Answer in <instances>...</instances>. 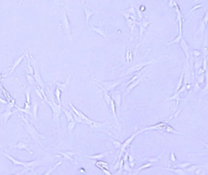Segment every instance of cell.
Instances as JSON below:
<instances>
[{
  "mask_svg": "<svg viewBox=\"0 0 208 175\" xmlns=\"http://www.w3.org/2000/svg\"><path fill=\"white\" fill-rule=\"evenodd\" d=\"M3 154H4L7 159H9V161H11L12 164H13V165H21V166L24 167V168H25V170H23L22 171L23 173H25L26 171L30 170V171H32L35 175H37V173L35 172L34 169L35 168L38 167V165L41 163V161H29V162H23V161L17 160V159L13 158L12 156H10V155L7 154L6 153H4V152H3Z\"/></svg>",
  "mask_w": 208,
  "mask_h": 175,
  "instance_id": "6da1fadb",
  "label": "cell"
},
{
  "mask_svg": "<svg viewBox=\"0 0 208 175\" xmlns=\"http://www.w3.org/2000/svg\"><path fill=\"white\" fill-rule=\"evenodd\" d=\"M69 105L71 107L72 110H73L74 113H75L77 116L79 117L82 120L83 124H85L87 125H89L91 128L93 129H102L105 127H108V124H105V123H102L96 122V121H94L88 118L87 116H85L84 114H83L81 111L77 110L75 107L74 106L71 102H69Z\"/></svg>",
  "mask_w": 208,
  "mask_h": 175,
  "instance_id": "7a4b0ae2",
  "label": "cell"
},
{
  "mask_svg": "<svg viewBox=\"0 0 208 175\" xmlns=\"http://www.w3.org/2000/svg\"><path fill=\"white\" fill-rule=\"evenodd\" d=\"M20 116L21 119L22 120L23 124H24V128L25 129L26 131L31 136L34 140L36 141V142H37L38 144H39L40 145H41L40 139H45V137H44V136L40 134L37 131V130L35 129V127L29 122L28 119H27L26 117L23 116V114H21L20 115Z\"/></svg>",
  "mask_w": 208,
  "mask_h": 175,
  "instance_id": "3957f363",
  "label": "cell"
},
{
  "mask_svg": "<svg viewBox=\"0 0 208 175\" xmlns=\"http://www.w3.org/2000/svg\"><path fill=\"white\" fill-rule=\"evenodd\" d=\"M92 80H93L94 83L98 85L102 90L103 92H107L108 93V92L111 90L115 88L117 86L121 84L124 81V79H121L112 81H103L101 80L92 79Z\"/></svg>",
  "mask_w": 208,
  "mask_h": 175,
  "instance_id": "277c9868",
  "label": "cell"
},
{
  "mask_svg": "<svg viewBox=\"0 0 208 175\" xmlns=\"http://www.w3.org/2000/svg\"><path fill=\"white\" fill-rule=\"evenodd\" d=\"M46 102L47 103V104L50 106V107L52 109V113H53V120H54L55 122L57 123L58 128L59 127L60 115L61 113V110H62L61 105L55 103L53 96L51 94L49 96V99Z\"/></svg>",
  "mask_w": 208,
  "mask_h": 175,
  "instance_id": "5b68a950",
  "label": "cell"
},
{
  "mask_svg": "<svg viewBox=\"0 0 208 175\" xmlns=\"http://www.w3.org/2000/svg\"><path fill=\"white\" fill-rule=\"evenodd\" d=\"M30 57L32 58V66H33L34 68L33 76L35 80V82H36V85L39 86L41 87V88L44 89V87H45V85H44L43 80L41 78V74L40 73V71L38 69L36 61H35V60L34 59V58L32 57V56H30Z\"/></svg>",
  "mask_w": 208,
  "mask_h": 175,
  "instance_id": "8992f818",
  "label": "cell"
},
{
  "mask_svg": "<svg viewBox=\"0 0 208 175\" xmlns=\"http://www.w3.org/2000/svg\"><path fill=\"white\" fill-rule=\"evenodd\" d=\"M163 57H165V56L159 57H158V58H153V60H150V61H146V62L141 63H139L138 64H136V65H135V66L132 67V68L128 70L127 72H125V74H124V75L130 74H131V73H135V72L138 71H140V70L142 69V68H144L145 66H146L147 65H149V64H150L153 63V62L156 61L157 60L159 59V58H163Z\"/></svg>",
  "mask_w": 208,
  "mask_h": 175,
  "instance_id": "52a82bcc",
  "label": "cell"
},
{
  "mask_svg": "<svg viewBox=\"0 0 208 175\" xmlns=\"http://www.w3.org/2000/svg\"><path fill=\"white\" fill-rule=\"evenodd\" d=\"M167 124L166 123V122H159L158 124H156V125H154L152 126H150V127H147V128H145L142 130H139V131H138V133H141V132L147 131V130H158V131H166V129L167 127Z\"/></svg>",
  "mask_w": 208,
  "mask_h": 175,
  "instance_id": "ba28073f",
  "label": "cell"
},
{
  "mask_svg": "<svg viewBox=\"0 0 208 175\" xmlns=\"http://www.w3.org/2000/svg\"><path fill=\"white\" fill-rule=\"evenodd\" d=\"M18 111H12L11 109L6 108L5 111L3 113H0V121H1V128L3 127L4 124H6L7 120L9 119V118L11 117L12 115H13L14 113L17 112Z\"/></svg>",
  "mask_w": 208,
  "mask_h": 175,
  "instance_id": "9c48e42d",
  "label": "cell"
},
{
  "mask_svg": "<svg viewBox=\"0 0 208 175\" xmlns=\"http://www.w3.org/2000/svg\"><path fill=\"white\" fill-rule=\"evenodd\" d=\"M81 7H82L85 12V17H86V23H87V24H88L89 20L90 19V18L91 17L92 15L97 14V13H101V12L98 11L97 10H94V9H92L91 7H87V6H86L84 4H81Z\"/></svg>",
  "mask_w": 208,
  "mask_h": 175,
  "instance_id": "30bf717a",
  "label": "cell"
},
{
  "mask_svg": "<svg viewBox=\"0 0 208 175\" xmlns=\"http://www.w3.org/2000/svg\"><path fill=\"white\" fill-rule=\"evenodd\" d=\"M62 23L63 26L65 30V32L68 33V35L70 37L71 40H72L71 36V27L70 23L68 20V18L67 15V13H66V10L65 9V7L63 8V19H62Z\"/></svg>",
  "mask_w": 208,
  "mask_h": 175,
  "instance_id": "8fae6325",
  "label": "cell"
},
{
  "mask_svg": "<svg viewBox=\"0 0 208 175\" xmlns=\"http://www.w3.org/2000/svg\"><path fill=\"white\" fill-rule=\"evenodd\" d=\"M208 23V10L206 11V12L204 14V16H203L202 20L200 21V23L199 24V27H198V29H197L196 33H195V35L194 38H196L197 35H198V33H200L201 32L202 34H203V32L204 31V29H205V27L207 26Z\"/></svg>",
  "mask_w": 208,
  "mask_h": 175,
  "instance_id": "7c38bea8",
  "label": "cell"
},
{
  "mask_svg": "<svg viewBox=\"0 0 208 175\" xmlns=\"http://www.w3.org/2000/svg\"><path fill=\"white\" fill-rule=\"evenodd\" d=\"M71 75L69 74L68 76L67 77V81H66L65 82L63 83H60V82H58L57 81L55 80L54 79V78H53V80L54 82H55V83L56 84L57 86L58 89H59L61 91V93H65V94H67V91H68V84H69V79H70L71 78Z\"/></svg>",
  "mask_w": 208,
  "mask_h": 175,
  "instance_id": "4fadbf2b",
  "label": "cell"
},
{
  "mask_svg": "<svg viewBox=\"0 0 208 175\" xmlns=\"http://www.w3.org/2000/svg\"><path fill=\"white\" fill-rule=\"evenodd\" d=\"M111 98H112V99L114 100V102H115L116 110H118L119 112L120 110V107H121V100H122L121 96V92H120L119 91H115V93L112 94Z\"/></svg>",
  "mask_w": 208,
  "mask_h": 175,
  "instance_id": "5bb4252c",
  "label": "cell"
},
{
  "mask_svg": "<svg viewBox=\"0 0 208 175\" xmlns=\"http://www.w3.org/2000/svg\"><path fill=\"white\" fill-rule=\"evenodd\" d=\"M179 44L180 45V46H181V49H182V50H183V52H184L185 56H186V58H187V60L188 61L189 60L190 54H189V47L188 46L187 42H186L184 38H182L181 41H180Z\"/></svg>",
  "mask_w": 208,
  "mask_h": 175,
  "instance_id": "9a60e30c",
  "label": "cell"
},
{
  "mask_svg": "<svg viewBox=\"0 0 208 175\" xmlns=\"http://www.w3.org/2000/svg\"><path fill=\"white\" fill-rule=\"evenodd\" d=\"M26 54H27V51H26L23 54V55H21V56L20 57H18L17 59L16 60L14 61L13 65H12L11 66V67L10 68V72H9L8 75H11L13 73V71H14L15 69L17 68V67L21 63V62L22 61L23 58H24V57L26 56Z\"/></svg>",
  "mask_w": 208,
  "mask_h": 175,
  "instance_id": "2e32d148",
  "label": "cell"
},
{
  "mask_svg": "<svg viewBox=\"0 0 208 175\" xmlns=\"http://www.w3.org/2000/svg\"><path fill=\"white\" fill-rule=\"evenodd\" d=\"M126 22H127L128 27H129V29H130V35H131L130 41H132V40H133V38L134 29H135V26H136V24H137V23L138 22H137V21L132 20H130V19L126 20Z\"/></svg>",
  "mask_w": 208,
  "mask_h": 175,
  "instance_id": "e0dca14e",
  "label": "cell"
},
{
  "mask_svg": "<svg viewBox=\"0 0 208 175\" xmlns=\"http://www.w3.org/2000/svg\"><path fill=\"white\" fill-rule=\"evenodd\" d=\"M13 147V148H15L20 149V150H26V151L29 152L30 154H33V152H32L31 150H30V149H29L28 145H27L26 143H24V142H21V141H19V142H18V143L16 144V145L12 146V147Z\"/></svg>",
  "mask_w": 208,
  "mask_h": 175,
  "instance_id": "ac0fdd59",
  "label": "cell"
},
{
  "mask_svg": "<svg viewBox=\"0 0 208 175\" xmlns=\"http://www.w3.org/2000/svg\"><path fill=\"white\" fill-rule=\"evenodd\" d=\"M142 80L141 79H138L134 81L133 82L131 83L130 85H129L127 86V90H126V92L124 94V96H126V95L128 94L129 93H130V92L133 90V88H135V87L137 85H138L139 83Z\"/></svg>",
  "mask_w": 208,
  "mask_h": 175,
  "instance_id": "d6986e66",
  "label": "cell"
},
{
  "mask_svg": "<svg viewBox=\"0 0 208 175\" xmlns=\"http://www.w3.org/2000/svg\"><path fill=\"white\" fill-rule=\"evenodd\" d=\"M91 30H92V31L95 32V33H98V34L101 35L102 37H104L105 38H108V35L107 33L105 32L104 30H102V29H99V27H94L93 26L91 25Z\"/></svg>",
  "mask_w": 208,
  "mask_h": 175,
  "instance_id": "ffe728a7",
  "label": "cell"
},
{
  "mask_svg": "<svg viewBox=\"0 0 208 175\" xmlns=\"http://www.w3.org/2000/svg\"><path fill=\"white\" fill-rule=\"evenodd\" d=\"M111 153V151L110 152H105V153H100V154H97L95 155H92V156H87L86 155L85 156L87 157H88L91 158L92 159H101L102 158L105 157V156H108L110 153Z\"/></svg>",
  "mask_w": 208,
  "mask_h": 175,
  "instance_id": "44dd1931",
  "label": "cell"
},
{
  "mask_svg": "<svg viewBox=\"0 0 208 175\" xmlns=\"http://www.w3.org/2000/svg\"><path fill=\"white\" fill-rule=\"evenodd\" d=\"M184 68H185V66H184V67H183V71H182V73H181V76H180V77L179 81H178V84H177V85L176 90H175V92H178V91H179V90H180V89H181V88L182 87V86H183V80H184Z\"/></svg>",
  "mask_w": 208,
  "mask_h": 175,
  "instance_id": "7402d4cb",
  "label": "cell"
},
{
  "mask_svg": "<svg viewBox=\"0 0 208 175\" xmlns=\"http://www.w3.org/2000/svg\"><path fill=\"white\" fill-rule=\"evenodd\" d=\"M206 83L205 86L203 89L202 91L200 93V97H202L205 95L208 94V71H206Z\"/></svg>",
  "mask_w": 208,
  "mask_h": 175,
  "instance_id": "603a6c76",
  "label": "cell"
},
{
  "mask_svg": "<svg viewBox=\"0 0 208 175\" xmlns=\"http://www.w3.org/2000/svg\"><path fill=\"white\" fill-rule=\"evenodd\" d=\"M180 94L178 93V92H175V93H174V94L173 95V96L167 98V99H165V100L167 101V100H175L176 101V107H177V106L178 105V104H179V102L180 100Z\"/></svg>",
  "mask_w": 208,
  "mask_h": 175,
  "instance_id": "cb8c5ba5",
  "label": "cell"
},
{
  "mask_svg": "<svg viewBox=\"0 0 208 175\" xmlns=\"http://www.w3.org/2000/svg\"><path fill=\"white\" fill-rule=\"evenodd\" d=\"M26 57H27V71H26V73L32 75L33 76L34 74V68L33 66H32L31 63H30V57L28 56L27 54H26Z\"/></svg>",
  "mask_w": 208,
  "mask_h": 175,
  "instance_id": "d4e9b609",
  "label": "cell"
},
{
  "mask_svg": "<svg viewBox=\"0 0 208 175\" xmlns=\"http://www.w3.org/2000/svg\"><path fill=\"white\" fill-rule=\"evenodd\" d=\"M38 109V105L37 102L34 100L33 103V106H32V117H34L35 120L37 119V111Z\"/></svg>",
  "mask_w": 208,
  "mask_h": 175,
  "instance_id": "484cf974",
  "label": "cell"
},
{
  "mask_svg": "<svg viewBox=\"0 0 208 175\" xmlns=\"http://www.w3.org/2000/svg\"><path fill=\"white\" fill-rule=\"evenodd\" d=\"M26 79H27V83H28L30 86H36V82H35L34 78V76H32V75H30L27 73H26Z\"/></svg>",
  "mask_w": 208,
  "mask_h": 175,
  "instance_id": "4316f807",
  "label": "cell"
},
{
  "mask_svg": "<svg viewBox=\"0 0 208 175\" xmlns=\"http://www.w3.org/2000/svg\"><path fill=\"white\" fill-rule=\"evenodd\" d=\"M0 88H1V90H2L3 94V95H4V97H5L6 100H7L8 102H10V101L12 99V97L10 96V94H9V92L7 91L6 90V89L4 88V87L3 86V85H1V83H0Z\"/></svg>",
  "mask_w": 208,
  "mask_h": 175,
  "instance_id": "83f0119b",
  "label": "cell"
},
{
  "mask_svg": "<svg viewBox=\"0 0 208 175\" xmlns=\"http://www.w3.org/2000/svg\"><path fill=\"white\" fill-rule=\"evenodd\" d=\"M58 152L60 153V154H61V155H62V156H63L65 159H68V160H71V161H72V156L75 154L74 152H71V151H67V152H65V153H62V152H59V151H58Z\"/></svg>",
  "mask_w": 208,
  "mask_h": 175,
  "instance_id": "f1b7e54d",
  "label": "cell"
},
{
  "mask_svg": "<svg viewBox=\"0 0 208 175\" xmlns=\"http://www.w3.org/2000/svg\"><path fill=\"white\" fill-rule=\"evenodd\" d=\"M62 111L65 114L66 117H67L68 121L69 122H71V121H75L73 117V115H72V113H71L70 111H68V110H64V109H62Z\"/></svg>",
  "mask_w": 208,
  "mask_h": 175,
  "instance_id": "f546056e",
  "label": "cell"
},
{
  "mask_svg": "<svg viewBox=\"0 0 208 175\" xmlns=\"http://www.w3.org/2000/svg\"><path fill=\"white\" fill-rule=\"evenodd\" d=\"M203 57H207V54H208L207 37H206L205 40H204V45H203Z\"/></svg>",
  "mask_w": 208,
  "mask_h": 175,
  "instance_id": "4dcf8cb0",
  "label": "cell"
},
{
  "mask_svg": "<svg viewBox=\"0 0 208 175\" xmlns=\"http://www.w3.org/2000/svg\"><path fill=\"white\" fill-rule=\"evenodd\" d=\"M104 93V100L105 101V102L107 103V104L108 105V107H110V103H111V101L112 98L110 95L108 94V93H107V92H103Z\"/></svg>",
  "mask_w": 208,
  "mask_h": 175,
  "instance_id": "1f68e13d",
  "label": "cell"
},
{
  "mask_svg": "<svg viewBox=\"0 0 208 175\" xmlns=\"http://www.w3.org/2000/svg\"><path fill=\"white\" fill-rule=\"evenodd\" d=\"M15 107L17 108L18 111H19V112H21V113H24L26 114H29V116H30L32 117V111L31 110H26V109L24 108H20V107H18L17 105H15Z\"/></svg>",
  "mask_w": 208,
  "mask_h": 175,
  "instance_id": "d6a6232c",
  "label": "cell"
},
{
  "mask_svg": "<svg viewBox=\"0 0 208 175\" xmlns=\"http://www.w3.org/2000/svg\"><path fill=\"white\" fill-rule=\"evenodd\" d=\"M61 91L57 88L55 90V96L56 97V99L57 100V102L58 103L59 105H61Z\"/></svg>",
  "mask_w": 208,
  "mask_h": 175,
  "instance_id": "836d02e7",
  "label": "cell"
},
{
  "mask_svg": "<svg viewBox=\"0 0 208 175\" xmlns=\"http://www.w3.org/2000/svg\"><path fill=\"white\" fill-rule=\"evenodd\" d=\"M125 12H127L129 14L131 15H133V16H136V9L135 8L134 6L132 5L130 6V7H129L128 9H126V10H124Z\"/></svg>",
  "mask_w": 208,
  "mask_h": 175,
  "instance_id": "e575fe53",
  "label": "cell"
},
{
  "mask_svg": "<svg viewBox=\"0 0 208 175\" xmlns=\"http://www.w3.org/2000/svg\"><path fill=\"white\" fill-rule=\"evenodd\" d=\"M183 38L182 37V35L181 34H178L177 36L176 37V38H175V39L173 40H172V41H170V42L168 43H166L167 45H170V44H173V43H178V44H180V41H181V38Z\"/></svg>",
  "mask_w": 208,
  "mask_h": 175,
  "instance_id": "d590c367",
  "label": "cell"
},
{
  "mask_svg": "<svg viewBox=\"0 0 208 175\" xmlns=\"http://www.w3.org/2000/svg\"><path fill=\"white\" fill-rule=\"evenodd\" d=\"M61 164V161H59V162H58L56 164H55V165H54V166L53 167H52V168H51V169H50V170H49L48 171H46V173H44L43 174V175H50L52 173V172H53L54 171V170H55V168H57V167L58 165H60V164Z\"/></svg>",
  "mask_w": 208,
  "mask_h": 175,
  "instance_id": "8d00e7d4",
  "label": "cell"
},
{
  "mask_svg": "<svg viewBox=\"0 0 208 175\" xmlns=\"http://www.w3.org/2000/svg\"><path fill=\"white\" fill-rule=\"evenodd\" d=\"M30 87H28L26 91V102L30 104Z\"/></svg>",
  "mask_w": 208,
  "mask_h": 175,
  "instance_id": "74e56055",
  "label": "cell"
},
{
  "mask_svg": "<svg viewBox=\"0 0 208 175\" xmlns=\"http://www.w3.org/2000/svg\"><path fill=\"white\" fill-rule=\"evenodd\" d=\"M75 124H76V122H75V121H71V122H68V128L69 134H71L72 130L74 128Z\"/></svg>",
  "mask_w": 208,
  "mask_h": 175,
  "instance_id": "f35d334b",
  "label": "cell"
},
{
  "mask_svg": "<svg viewBox=\"0 0 208 175\" xmlns=\"http://www.w3.org/2000/svg\"><path fill=\"white\" fill-rule=\"evenodd\" d=\"M142 72H143V70H142L141 72H140L139 73V74H136V75H135V76H133V77L132 78V79H131V80L130 81H129V82H128L127 83V84H126V86H127L128 85H130V84L131 83H132V82H133L134 81H135V80H136L137 79H138V77H139L140 76H141V74L142 73Z\"/></svg>",
  "mask_w": 208,
  "mask_h": 175,
  "instance_id": "ab89813d",
  "label": "cell"
},
{
  "mask_svg": "<svg viewBox=\"0 0 208 175\" xmlns=\"http://www.w3.org/2000/svg\"><path fill=\"white\" fill-rule=\"evenodd\" d=\"M14 106H15V99H12L10 102H8L7 106H6V108H9V109H12L14 107Z\"/></svg>",
  "mask_w": 208,
  "mask_h": 175,
  "instance_id": "60d3db41",
  "label": "cell"
},
{
  "mask_svg": "<svg viewBox=\"0 0 208 175\" xmlns=\"http://www.w3.org/2000/svg\"><path fill=\"white\" fill-rule=\"evenodd\" d=\"M153 165V163H152V162H149V163H147L146 164H144V165H142V166H141L139 167V168H138V170H137V172H138V171H139L140 170L144 169V168H149V167H150L152 166V165Z\"/></svg>",
  "mask_w": 208,
  "mask_h": 175,
  "instance_id": "b9f144b4",
  "label": "cell"
},
{
  "mask_svg": "<svg viewBox=\"0 0 208 175\" xmlns=\"http://www.w3.org/2000/svg\"><path fill=\"white\" fill-rule=\"evenodd\" d=\"M129 163H130V165L131 167H133L135 165V162H134V158L133 156H132V154H130L129 156Z\"/></svg>",
  "mask_w": 208,
  "mask_h": 175,
  "instance_id": "7bdbcfd3",
  "label": "cell"
},
{
  "mask_svg": "<svg viewBox=\"0 0 208 175\" xmlns=\"http://www.w3.org/2000/svg\"><path fill=\"white\" fill-rule=\"evenodd\" d=\"M151 21H141V25L142 26V27H144V29H146V27H147L149 25V24L151 23Z\"/></svg>",
  "mask_w": 208,
  "mask_h": 175,
  "instance_id": "ee69618b",
  "label": "cell"
},
{
  "mask_svg": "<svg viewBox=\"0 0 208 175\" xmlns=\"http://www.w3.org/2000/svg\"><path fill=\"white\" fill-rule=\"evenodd\" d=\"M113 145L115 146V147H116L117 148H121L122 143L119 142V141L115 140V141H114V142H113Z\"/></svg>",
  "mask_w": 208,
  "mask_h": 175,
  "instance_id": "f6af8a7d",
  "label": "cell"
},
{
  "mask_svg": "<svg viewBox=\"0 0 208 175\" xmlns=\"http://www.w3.org/2000/svg\"><path fill=\"white\" fill-rule=\"evenodd\" d=\"M121 13L122 14L123 16H124V18H125L126 20H129L130 18V15L129 14V13H127V12L124 11V12H121Z\"/></svg>",
  "mask_w": 208,
  "mask_h": 175,
  "instance_id": "bcb514c9",
  "label": "cell"
},
{
  "mask_svg": "<svg viewBox=\"0 0 208 175\" xmlns=\"http://www.w3.org/2000/svg\"><path fill=\"white\" fill-rule=\"evenodd\" d=\"M204 82V75L203 74H201L200 76H199V77H198V84L199 83H202Z\"/></svg>",
  "mask_w": 208,
  "mask_h": 175,
  "instance_id": "7dc6e473",
  "label": "cell"
},
{
  "mask_svg": "<svg viewBox=\"0 0 208 175\" xmlns=\"http://www.w3.org/2000/svg\"><path fill=\"white\" fill-rule=\"evenodd\" d=\"M35 92H36L38 96H39V97L40 98V99H43V97L42 94H41V93L40 91L39 90V89H38L37 88H35Z\"/></svg>",
  "mask_w": 208,
  "mask_h": 175,
  "instance_id": "c3c4849f",
  "label": "cell"
},
{
  "mask_svg": "<svg viewBox=\"0 0 208 175\" xmlns=\"http://www.w3.org/2000/svg\"><path fill=\"white\" fill-rule=\"evenodd\" d=\"M136 11L137 12V13H138V16L140 20L142 21V13H141V10H140V9H136Z\"/></svg>",
  "mask_w": 208,
  "mask_h": 175,
  "instance_id": "681fc988",
  "label": "cell"
},
{
  "mask_svg": "<svg viewBox=\"0 0 208 175\" xmlns=\"http://www.w3.org/2000/svg\"><path fill=\"white\" fill-rule=\"evenodd\" d=\"M24 108L26 109V110H31V105H30V104L28 103L25 102L24 103Z\"/></svg>",
  "mask_w": 208,
  "mask_h": 175,
  "instance_id": "f907efd6",
  "label": "cell"
},
{
  "mask_svg": "<svg viewBox=\"0 0 208 175\" xmlns=\"http://www.w3.org/2000/svg\"><path fill=\"white\" fill-rule=\"evenodd\" d=\"M194 56H195V58H198V57H199V56H200V52L198 51V50H194Z\"/></svg>",
  "mask_w": 208,
  "mask_h": 175,
  "instance_id": "816d5d0a",
  "label": "cell"
},
{
  "mask_svg": "<svg viewBox=\"0 0 208 175\" xmlns=\"http://www.w3.org/2000/svg\"><path fill=\"white\" fill-rule=\"evenodd\" d=\"M129 52H130V49H127L125 56L126 60H127V62H129V61H130V60H129Z\"/></svg>",
  "mask_w": 208,
  "mask_h": 175,
  "instance_id": "f5cc1de1",
  "label": "cell"
},
{
  "mask_svg": "<svg viewBox=\"0 0 208 175\" xmlns=\"http://www.w3.org/2000/svg\"><path fill=\"white\" fill-rule=\"evenodd\" d=\"M200 7H201V4H200V5H196V6H194V7H193L192 9H191L190 12L193 11V10H196V9H197L200 8Z\"/></svg>",
  "mask_w": 208,
  "mask_h": 175,
  "instance_id": "db71d44e",
  "label": "cell"
},
{
  "mask_svg": "<svg viewBox=\"0 0 208 175\" xmlns=\"http://www.w3.org/2000/svg\"><path fill=\"white\" fill-rule=\"evenodd\" d=\"M132 60H133V54H132V52L130 50V52H129V60H130V61H132Z\"/></svg>",
  "mask_w": 208,
  "mask_h": 175,
  "instance_id": "11a10c76",
  "label": "cell"
},
{
  "mask_svg": "<svg viewBox=\"0 0 208 175\" xmlns=\"http://www.w3.org/2000/svg\"><path fill=\"white\" fill-rule=\"evenodd\" d=\"M0 102L3 103H7V104L8 103V102H7V100H4L1 99V97H0Z\"/></svg>",
  "mask_w": 208,
  "mask_h": 175,
  "instance_id": "9f6ffc18",
  "label": "cell"
},
{
  "mask_svg": "<svg viewBox=\"0 0 208 175\" xmlns=\"http://www.w3.org/2000/svg\"><path fill=\"white\" fill-rule=\"evenodd\" d=\"M171 159H172L173 161H175V156H174L173 153H172V155H171Z\"/></svg>",
  "mask_w": 208,
  "mask_h": 175,
  "instance_id": "6f0895ef",
  "label": "cell"
},
{
  "mask_svg": "<svg viewBox=\"0 0 208 175\" xmlns=\"http://www.w3.org/2000/svg\"><path fill=\"white\" fill-rule=\"evenodd\" d=\"M200 142H201V143H202L203 145H204L206 146V148H208V144H206V143H204V142H201V141H200Z\"/></svg>",
  "mask_w": 208,
  "mask_h": 175,
  "instance_id": "680465c9",
  "label": "cell"
},
{
  "mask_svg": "<svg viewBox=\"0 0 208 175\" xmlns=\"http://www.w3.org/2000/svg\"><path fill=\"white\" fill-rule=\"evenodd\" d=\"M0 147H1V145H0Z\"/></svg>",
  "mask_w": 208,
  "mask_h": 175,
  "instance_id": "91938a15",
  "label": "cell"
}]
</instances>
